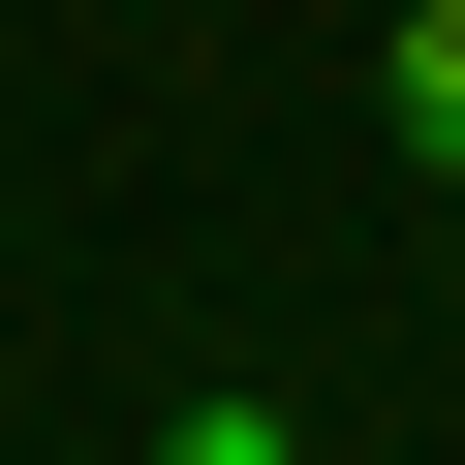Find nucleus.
Returning <instances> with one entry per match:
<instances>
[{"label": "nucleus", "mask_w": 465, "mask_h": 465, "mask_svg": "<svg viewBox=\"0 0 465 465\" xmlns=\"http://www.w3.org/2000/svg\"><path fill=\"white\" fill-rule=\"evenodd\" d=\"M372 124H403V155H465V0H403V32H372Z\"/></svg>", "instance_id": "nucleus-1"}]
</instances>
